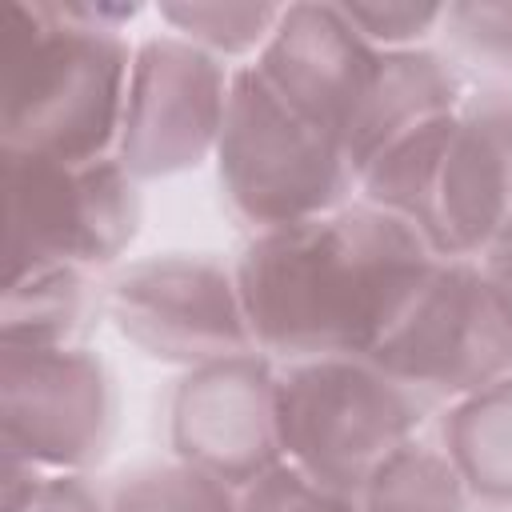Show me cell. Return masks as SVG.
Masks as SVG:
<instances>
[{
	"mask_svg": "<svg viewBox=\"0 0 512 512\" xmlns=\"http://www.w3.org/2000/svg\"><path fill=\"white\" fill-rule=\"evenodd\" d=\"M436 260L408 220L376 204L256 232L236 264L252 344L288 360H368Z\"/></svg>",
	"mask_w": 512,
	"mask_h": 512,
	"instance_id": "1",
	"label": "cell"
},
{
	"mask_svg": "<svg viewBox=\"0 0 512 512\" xmlns=\"http://www.w3.org/2000/svg\"><path fill=\"white\" fill-rule=\"evenodd\" d=\"M136 8L4 4V156L92 164L120 144Z\"/></svg>",
	"mask_w": 512,
	"mask_h": 512,
	"instance_id": "2",
	"label": "cell"
},
{
	"mask_svg": "<svg viewBox=\"0 0 512 512\" xmlns=\"http://www.w3.org/2000/svg\"><path fill=\"white\" fill-rule=\"evenodd\" d=\"M360 180L368 204L408 220L440 260H468L512 224V116H436Z\"/></svg>",
	"mask_w": 512,
	"mask_h": 512,
	"instance_id": "3",
	"label": "cell"
},
{
	"mask_svg": "<svg viewBox=\"0 0 512 512\" xmlns=\"http://www.w3.org/2000/svg\"><path fill=\"white\" fill-rule=\"evenodd\" d=\"M216 160L228 204L256 232L336 212L356 176L340 140L304 120L252 64L232 72Z\"/></svg>",
	"mask_w": 512,
	"mask_h": 512,
	"instance_id": "4",
	"label": "cell"
},
{
	"mask_svg": "<svg viewBox=\"0 0 512 512\" xmlns=\"http://www.w3.org/2000/svg\"><path fill=\"white\" fill-rule=\"evenodd\" d=\"M280 456L316 484L356 496L372 472L412 440L420 400L372 360H292L276 376Z\"/></svg>",
	"mask_w": 512,
	"mask_h": 512,
	"instance_id": "5",
	"label": "cell"
},
{
	"mask_svg": "<svg viewBox=\"0 0 512 512\" xmlns=\"http://www.w3.org/2000/svg\"><path fill=\"white\" fill-rule=\"evenodd\" d=\"M4 188V284L44 268H100L136 236V176L116 156L92 164L4 156Z\"/></svg>",
	"mask_w": 512,
	"mask_h": 512,
	"instance_id": "6",
	"label": "cell"
},
{
	"mask_svg": "<svg viewBox=\"0 0 512 512\" xmlns=\"http://www.w3.org/2000/svg\"><path fill=\"white\" fill-rule=\"evenodd\" d=\"M368 360L408 392L464 400L512 376V324L476 264L436 260Z\"/></svg>",
	"mask_w": 512,
	"mask_h": 512,
	"instance_id": "7",
	"label": "cell"
},
{
	"mask_svg": "<svg viewBox=\"0 0 512 512\" xmlns=\"http://www.w3.org/2000/svg\"><path fill=\"white\" fill-rule=\"evenodd\" d=\"M108 312L136 348L168 364L200 368L256 348L236 272L200 256H152L124 268Z\"/></svg>",
	"mask_w": 512,
	"mask_h": 512,
	"instance_id": "8",
	"label": "cell"
},
{
	"mask_svg": "<svg viewBox=\"0 0 512 512\" xmlns=\"http://www.w3.org/2000/svg\"><path fill=\"white\" fill-rule=\"evenodd\" d=\"M4 460L80 472L104 456L112 388L84 348H4Z\"/></svg>",
	"mask_w": 512,
	"mask_h": 512,
	"instance_id": "9",
	"label": "cell"
},
{
	"mask_svg": "<svg viewBox=\"0 0 512 512\" xmlns=\"http://www.w3.org/2000/svg\"><path fill=\"white\" fill-rule=\"evenodd\" d=\"M232 72L180 36L144 40L132 56L120 124V164L132 176H168L216 152Z\"/></svg>",
	"mask_w": 512,
	"mask_h": 512,
	"instance_id": "10",
	"label": "cell"
},
{
	"mask_svg": "<svg viewBox=\"0 0 512 512\" xmlns=\"http://www.w3.org/2000/svg\"><path fill=\"white\" fill-rule=\"evenodd\" d=\"M172 448L184 464L232 488H248L276 468L284 456L268 360L236 352L192 368L172 400Z\"/></svg>",
	"mask_w": 512,
	"mask_h": 512,
	"instance_id": "11",
	"label": "cell"
},
{
	"mask_svg": "<svg viewBox=\"0 0 512 512\" xmlns=\"http://www.w3.org/2000/svg\"><path fill=\"white\" fill-rule=\"evenodd\" d=\"M376 48L344 20L340 4L284 8L272 40L252 64L304 120L340 140L360 88L372 72Z\"/></svg>",
	"mask_w": 512,
	"mask_h": 512,
	"instance_id": "12",
	"label": "cell"
},
{
	"mask_svg": "<svg viewBox=\"0 0 512 512\" xmlns=\"http://www.w3.org/2000/svg\"><path fill=\"white\" fill-rule=\"evenodd\" d=\"M456 76L452 68L416 48L380 52L372 60V72L360 88V100L340 132V148L360 176L384 148L416 132L420 124L456 112Z\"/></svg>",
	"mask_w": 512,
	"mask_h": 512,
	"instance_id": "13",
	"label": "cell"
},
{
	"mask_svg": "<svg viewBox=\"0 0 512 512\" xmlns=\"http://www.w3.org/2000/svg\"><path fill=\"white\" fill-rule=\"evenodd\" d=\"M444 452L472 496L512 504V376L452 408V420L444 424Z\"/></svg>",
	"mask_w": 512,
	"mask_h": 512,
	"instance_id": "14",
	"label": "cell"
},
{
	"mask_svg": "<svg viewBox=\"0 0 512 512\" xmlns=\"http://www.w3.org/2000/svg\"><path fill=\"white\" fill-rule=\"evenodd\" d=\"M88 304L80 268H44L4 284V348H72Z\"/></svg>",
	"mask_w": 512,
	"mask_h": 512,
	"instance_id": "15",
	"label": "cell"
},
{
	"mask_svg": "<svg viewBox=\"0 0 512 512\" xmlns=\"http://www.w3.org/2000/svg\"><path fill=\"white\" fill-rule=\"evenodd\" d=\"M360 512H468V488L448 452L404 444L356 492Z\"/></svg>",
	"mask_w": 512,
	"mask_h": 512,
	"instance_id": "16",
	"label": "cell"
},
{
	"mask_svg": "<svg viewBox=\"0 0 512 512\" xmlns=\"http://www.w3.org/2000/svg\"><path fill=\"white\" fill-rule=\"evenodd\" d=\"M284 8L272 4H164L160 20L172 24V32L208 56H240L252 48H264L280 24Z\"/></svg>",
	"mask_w": 512,
	"mask_h": 512,
	"instance_id": "17",
	"label": "cell"
},
{
	"mask_svg": "<svg viewBox=\"0 0 512 512\" xmlns=\"http://www.w3.org/2000/svg\"><path fill=\"white\" fill-rule=\"evenodd\" d=\"M108 512H240V500L232 496V484L180 460L128 476Z\"/></svg>",
	"mask_w": 512,
	"mask_h": 512,
	"instance_id": "18",
	"label": "cell"
},
{
	"mask_svg": "<svg viewBox=\"0 0 512 512\" xmlns=\"http://www.w3.org/2000/svg\"><path fill=\"white\" fill-rule=\"evenodd\" d=\"M4 512H104L80 472H40L4 460Z\"/></svg>",
	"mask_w": 512,
	"mask_h": 512,
	"instance_id": "19",
	"label": "cell"
},
{
	"mask_svg": "<svg viewBox=\"0 0 512 512\" xmlns=\"http://www.w3.org/2000/svg\"><path fill=\"white\" fill-rule=\"evenodd\" d=\"M240 512H360V504L280 460L276 468H268L260 480L244 488Z\"/></svg>",
	"mask_w": 512,
	"mask_h": 512,
	"instance_id": "20",
	"label": "cell"
},
{
	"mask_svg": "<svg viewBox=\"0 0 512 512\" xmlns=\"http://www.w3.org/2000/svg\"><path fill=\"white\" fill-rule=\"evenodd\" d=\"M344 20L380 52H400L412 40H420L436 20H444V4H408V0H384V4H340Z\"/></svg>",
	"mask_w": 512,
	"mask_h": 512,
	"instance_id": "21",
	"label": "cell"
},
{
	"mask_svg": "<svg viewBox=\"0 0 512 512\" xmlns=\"http://www.w3.org/2000/svg\"><path fill=\"white\" fill-rule=\"evenodd\" d=\"M444 20L468 52L512 68V4H452Z\"/></svg>",
	"mask_w": 512,
	"mask_h": 512,
	"instance_id": "22",
	"label": "cell"
},
{
	"mask_svg": "<svg viewBox=\"0 0 512 512\" xmlns=\"http://www.w3.org/2000/svg\"><path fill=\"white\" fill-rule=\"evenodd\" d=\"M480 276H484V284L492 288V296H496V304H500V312L508 316V324H512V224L480 252Z\"/></svg>",
	"mask_w": 512,
	"mask_h": 512,
	"instance_id": "23",
	"label": "cell"
}]
</instances>
